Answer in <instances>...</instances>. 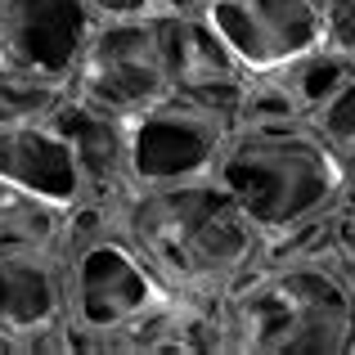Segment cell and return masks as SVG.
Here are the masks:
<instances>
[{"instance_id": "obj_1", "label": "cell", "mask_w": 355, "mask_h": 355, "mask_svg": "<svg viewBox=\"0 0 355 355\" xmlns=\"http://www.w3.org/2000/svg\"><path fill=\"white\" fill-rule=\"evenodd\" d=\"M113 225L139 248L171 293L225 297L261 266V230L216 180L130 189L113 202Z\"/></svg>"}, {"instance_id": "obj_2", "label": "cell", "mask_w": 355, "mask_h": 355, "mask_svg": "<svg viewBox=\"0 0 355 355\" xmlns=\"http://www.w3.org/2000/svg\"><path fill=\"white\" fill-rule=\"evenodd\" d=\"M220 355H351L355 293L320 257L257 266L216 302Z\"/></svg>"}, {"instance_id": "obj_3", "label": "cell", "mask_w": 355, "mask_h": 355, "mask_svg": "<svg viewBox=\"0 0 355 355\" xmlns=\"http://www.w3.org/2000/svg\"><path fill=\"white\" fill-rule=\"evenodd\" d=\"M211 180L266 234L324 216L342 198V157L324 144L311 121L284 126H234Z\"/></svg>"}, {"instance_id": "obj_4", "label": "cell", "mask_w": 355, "mask_h": 355, "mask_svg": "<svg viewBox=\"0 0 355 355\" xmlns=\"http://www.w3.org/2000/svg\"><path fill=\"white\" fill-rule=\"evenodd\" d=\"M63 284H68L72 351H104L113 333L171 297L162 275L117 225L63 252Z\"/></svg>"}, {"instance_id": "obj_5", "label": "cell", "mask_w": 355, "mask_h": 355, "mask_svg": "<svg viewBox=\"0 0 355 355\" xmlns=\"http://www.w3.org/2000/svg\"><path fill=\"white\" fill-rule=\"evenodd\" d=\"M234 121L202 99L171 90L153 108L126 117V162L130 184L139 189H166V184H198L216 175Z\"/></svg>"}, {"instance_id": "obj_6", "label": "cell", "mask_w": 355, "mask_h": 355, "mask_svg": "<svg viewBox=\"0 0 355 355\" xmlns=\"http://www.w3.org/2000/svg\"><path fill=\"white\" fill-rule=\"evenodd\" d=\"M153 18L99 23L68 81V95L113 117H135L171 95V77H166L162 50H157Z\"/></svg>"}, {"instance_id": "obj_7", "label": "cell", "mask_w": 355, "mask_h": 355, "mask_svg": "<svg viewBox=\"0 0 355 355\" xmlns=\"http://www.w3.org/2000/svg\"><path fill=\"white\" fill-rule=\"evenodd\" d=\"M202 14L243 72H275L324 45V0H211Z\"/></svg>"}, {"instance_id": "obj_8", "label": "cell", "mask_w": 355, "mask_h": 355, "mask_svg": "<svg viewBox=\"0 0 355 355\" xmlns=\"http://www.w3.org/2000/svg\"><path fill=\"white\" fill-rule=\"evenodd\" d=\"M0 329L18 355H68V284L59 252H0Z\"/></svg>"}, {"instance_id": "obj_9", "label": "cell", "mask_w": 355, "mask_h": 355, "mask_svg": "<svg viewBox=\"0 0 355 355\" xmlns=\"http://www.w3.org/2000/svg\"><path fill=\"white\" fill-rule=\"evenodd\" d=\"M99 18L86 0H5V50L0 59L23 63L54 81H72Z\"/></svg>"}, {"instance_id": "obj_10", "label": "cell", "mask_w": 355, "mask_h": 355, "mask_svg": "<svg viewBox=\"0 0 355 355\" xmlns=\"http://www.w3.org/2000/svg\"><path fill=\"white\" fill-rule=\"evenodd\" d=\"M0 175L54 207H72L86 198V180L72 157V144L50 117L0 126Z\"/></svg>"}, {"instance_id": "obj_11", "label": "cell", "mask_w": 355, "mask_h": 355, "mask_svg": "<svg viewBox=\"0 0 355 355\" xmlns=\"http://www.w3.org/2000/svg\"><path fill=\"white\" fill-rule=\"evenodd\" d=\"M50 121L72 144V157H77L81 180H86V198L117 202L135 189L130 184V162H126V117L99 113V108L68 95L50 113Z\"/></svg>"}, {"instance_id": "obj_12", "label": "cell", "mask_w": 355, "mask_h": 355, "mask_svg": "<svg viewBox=\"0 0 355 355\" xmlns=\"http://www.w3.org/2000/svg\"><path fill=\"white\" fill-rule=\"evenodd\" d=\"M157 50H162L171 90H189L202 81L239 77V59L230 54V45L216 36V27L207 23V14H184V9H162L153 18Z\"/></svg>"}, {"instance_id": "obj_13", "label": "cell", "mask_w": 355, "mask_h": 355, "mask_svg": "<svg viewBox=\"0 0 355 355\" xmlns=\"http://www.w3.org/2000/svg\"><path fill=\"white\" fill-rule=\"evenodd\" d=\"M68 207L36 198L0 175V252H63Z\"/></svg>"}, {"instance_id": "obj_14", "label": "cell", "mask_w": 355, "mask_h": 355, "mask_svg": "<svg viewBox=\"0 0 355 355\" xmlns=\"http://www.w3.org/2000/svg\"><path fill=\"white\" fill-rule=\"evenodd\" d=\"M275 77L288 86V95L297 99V108L311 117L315 108H324V104H329V99L355 77V54H351V50H338V45L324 41V45H315V50L288 59L284 68H275Z\"/></svg>"}, {"instance_id": "obj_15", "label": "cell", "mask_w": 355, "mask_h": 355, "mask_svg": "<svg viewBox=\"0 0 355 355\" xmlns=\"http://www.w3.org/2000/svg\"><path fill=\"white\" fill-rule=\"evenodd\" d=\"M68 99V81L41 77V72L23 68V63L0 59V126H18V121H41Z\"/></svg>"}, {"instance_id": "obj_16", "label": "cell", "mask_w": 355, "mask_h": 355, "mask_svg": "<svg viewBox=\"0 0 355 355\" xmlns=\"http://www.w3.org/2000/svg\"><path fill=\"white\" fill-rule=\"evenodd\" d=\"M306 121L320 130L324 144H329L333 153L342 157V162H347V157H355V77H351L324 108H315Z\"/></svg>"}, {"instance_id": "obj_17", "label": "cell", "mask_w": 355, "mask_h": 355, "mask_svg": "<svg viewBox=\"0 0 355 355\" xmlns=\"http://www.w3.org/2000/svg\"><path fill=\"white\" fill-rule=\"evenodd\" d=\"M329 261L342 270V279H347L351 293H355V211H347V207H333V220H329Z\"/></svg>"}, {"instance_id": "obj_18", "label": "cell", "mask_w": 355, "mask_h": 355, "mask_svg": "<svg viewBox=\"0 0 355 355\" xmlns=\"http://www.w3.org/2000/svg\"><path fill=\"white\" fill-rule=\"evenodd\" d=\"M324 41L355 54V0H324Z\"/></svg>"}, {"instance_id": "obj_19", "label": "cell", "mask_w": 355, "mask_h": 355, "mask_svg": "<svg viewBox=\"0 0 355 355\" xmlns=\"http://www.w3.org/2000/svg\"><path fill=\"white\" fill-rule=\"evenodd\" d=\"M90 14L99 23H135V18H153L166 9V0H86Z\"/></svg>"}, {"instance_id": "obj_20", "label": "cell", "mask_w": 355, "mask_h": 355, "mask_svg": "<svg viewBox=\"0 0 355 355\" xmlns=\"http://www.w3.org/2000/svg\"><path fill=\"white\" fill-rule=\"evenodd\" d=\"M338 207L355 211V157L342 162V198H338Z\"/></svg>"}, {"instance_id": "obj_21", "label": "cell", "mask_w": 355, "mask_h": 355, "mask_svg": "<svg viewBox=\"0 0 355 355\" xmlns=\"http://www.w3.org/2000/svg\"><path fill=\"white\" fill-rule=\"evenodd\" d=\"M211 0H166V9H184V14H202Z\"/></svg>"}, {"instance_id": "obj_22", "label": "cell", "mask_w": 355, "mask_h": 355, "mask_svg": "<svg viewBox=\"0 0 355 355\" xmlns=\"http://www.w3.org/2000/svg\"><path fill=\"white\" fill-rule=\"evenodd\" d=\"M0 50H5V0H0Z\"/></svg>"}, {"instance_id": "obj_23", "label": "cell", "mask_w": 355, "mask_h": 355, "mask_svg": "<svg viewBox=\"0 0 355 355\" xmlns=\"http://www.w3.org/2000/svg\"><path fill=\"white\" fill-rule=\"evenodd\" d=\"M351 355H355V347H351Z\"/></svg>"}]
</instances>
